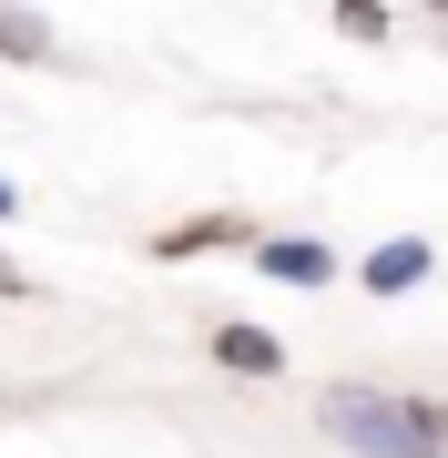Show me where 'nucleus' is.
<instances>
[{
    "mask_svg": "<svg viewBox=\"0 0 448 458\" xmlns=\"http://www.w3.org/2000/svg\"><path fill=\"white\" fill-rule=\"evenodd\" d=\"M316 428L357 458H448V397L418 387H377V377H347V387L316 397Z\"/></svg>",
    "mask_w": 448,
    "mask_h": 458,
    "instance_id": "f257e3e1",
    "label": "nucleus"
},
{
    "mask_svg": "<svg viewBox=\"0 0 448 458\" xmlns=\"http://www.w3.org/2000/svg\"><path fill=\"white\" fill-rule=\"evenodd\" d=\"M245 255L266 265L275 285H336V245H316V234H255Z\"/></svg>",
    "mask_w": 448,
    "mask_h": 458,
    "instance_id": "f03ea898",
    "label": "nucleus"
},
{
    "mask_svg": "<svg viewBox=\"0 0 448 458\" xmlns=\"http://www.w3.org/2000/svg\"><path fill=\"white\" fill-rule=\"evenodd\" d=\"M428 265H438L428 234H387V245L357 265V285H367V295H408V285H428Z\"/></svg>",
    "mask_w": 448,
    "mask_h": 458,
    "instance_id": "7ed1b4c3",
    "label": "nucleus"
},
{
    "mask_svg": "<svg viewBox=\"0 0 448 458\" xmlns=\"http://www.w3.org/2000/svg\"><path fill=\"white\" fill-rule=\"evenodd\" d=\"M204 245H255V225H245V214H194V225H164V234H153V255H164V265L204 255Z\"/></svg>",
    "mask_w": 448,
    "mask_h": 458,
    "instance_id": "20e7f679",
    "label": "nucleus"
},
{
    "mask_svg": "<svg viewBox=\"0 0 448 458\" xmlns=\"http://www.w3.org/2000/svg\"><path fill=\"white\" fill-rule=\"evenodd\" d=\"M215 367H234V377H285V346H275L266 327H215Z\"/></svg>",
    "mask_w": 448,
    "mask_h": 458,
    "instance_id": "39448f33",
    "label": "nucleus"
},
{
    "mask_svg": "<svg viewBox=\"0 0 448 458\" xmlns=\"http://www.w3.org/2000/svg\"><path fill=\"white\" fill-rule=\"evenodd\" d=\"M51 51H62V41H51V21L21 11V0H0V62H51Z\"/></svg>",
    "mask_w": 448,
    "mask_h": 458,
    "instance_id": "423d86ee",
    "label": "nucleus"
},
{
    "mask_svg": "<svg viewBox=\"0 0 448 458\" xmlns=\"http://www.w3.org/2000/svg\"><path fill=\"white\" fill-rule=\"evenodd\" d=\"M336 21H347L357 41H387V11H377V0H336Z\"/></svg>",
    "mask_w": 448,
    "mask_h": 458,
    "instance_id": "0eeeda50",
    "label": "nucleus"
},
{
    "mask_svg": "<svg viewBox=\"0 0 448 458\" xmlns=\"http://www.w3.org/2000/svg\"><path fill=\"white\" fill-rule=\"evenodd\" d=\"M0 295H31V276H21V265H11V255H0Z\"/></svg>",
    "mask_w": 448,
    "mask_h": 458,
    "instance_id": "6e6552de",
    "label": "nucleus"
},
{
    "mask_svg": "<svg viewBox=\"0 0 448 458\" xmlns=\"http://www.w3.org/2000/svg\"><path fill=\"white\" fill-rule=\"evenodd\" d=\"M0 214H21V194H11V174H0Z\"/></svg>",
    "mask_w": 448,
    "mask_h": 458,
    "instance_id": "1a4fd4ad",
    "label": "nucleus"
},
{
    "mask_svg": "<svg viewBox=\"0 0 448 458\" xmlns=\"http://www.w3.org/2000/svg\"><path fill=\"white\" fill-rule=\"evenodd\" d=\"M428 11H448V0H428Z\"/></svg>",
    "mask_w": 448,
    "mask_h": 458,
    "instance_id": "9d476101",
    "label": "nucleus"
}]
</instances>
